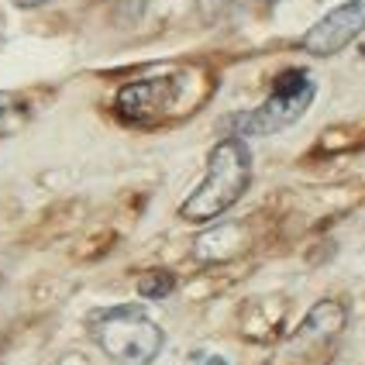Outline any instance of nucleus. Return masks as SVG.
Masks as SVG:
<instances>
[{
  "label": "nucleus",
  "mask_w": 365,
  "mask_h": 365,
  "mask_svg": "<svg viewBox=\"0 0 365 365\" xmlns=\"http://www.w3.org/2000/svg\"><path fill=\"white\" fill-rule=\"evenodd\" d=\"M348 327V307L341 300H321L304 324L297 327L283 345L276 348V355L269 365H327L338 351V341Z\"/></svg>",
  "instance_id": "nucleus-5"
},
{
  "label": "nucleus",
  "mask_w": 365,
  "mask_h": 365,
  "mask_svg": "<svg viewBox=\"0 0 365 365\" xmlns=\"http://www.w3.org/2000/svg\"><path fill=\"white\" fill-rule=\"evenodd\" d=\"M314 93H317V86H314V80L307 76L304 69H286L272 83L269 101L262 107H255V110L235 114L227 121V128H231L235 138L276 135V131H283V128H289V124H297L304 118L307 110H310V103H314Z\"/></svg>",
  "instance_id": "nucleus-4"
},
{
  "label": "nucleus",
  "mask_w": 365,
  "mask_h": 365,
  "mask_svg": "<svg viewBox=\"0 0 365 365\" xmlns=\"http://www.w3.org/2000/svg\"><path fill=\"white\" fill-rule=\"evenodd\" d=\"M362 31H365V0H348L341 7L327 11L324 18L304 35L300 45L310 56L327 59V56H338L345 45H351Z\"/></svg>",
  "instance_id": "nucleus-6"
},
{
  "label": "nucleus",
  "mask_w": 365,
  "mask_h": 365,
  "mask_svg": "<svg viewBox=\"0 0 365 365\" xmlns=\"http://www.w3.org/2000/svg\"><path fill=\"white\" fill-rule=\"evenodd\" d=\"M0 279H4V265H0Z\"/></svg>",
  "instance_id": "nucleus-14"
},
{
  "label": "nucleus",
  "mask_w": 365,
  "mask_h": 365,
  "mask_svg": "<svg viewBox=\"0 0 365 365\" xmlns=\"http://www.w3.org/2000/svg\"><path fill=\"white\" fill-rule=\"evenodd\" d=\"M248 182H252V152H248L245 138L231 135V138L214 145L200 186L186 197L180 214L193 224L214 221V217H221L224 210H231L242 200Z\"/></svg>",
  "instance_id": "nucleus-2"
},
{
  "label": "nucleus",
  "mask_w": 365,
  "mask_h": 365,
  "mask_svg": "<svg viewBox=\"0 0 365 365\" xmlns=\"http://www.w3.org/2000/svg\"><path fill=\"white\" fill-rule=\"evenodd\" d=\"M90 331H93V341L101 345L103 355L114 359L118 365H152L165 345L163 327L142 307L131 304L93 314Z\"/></svg>",
  "instance_id": "nucleus-3"
},
{
  "label": "nucleus",
  "mask_w": 365,
  "mask_h": 365,
  "mask_svg": "<svg viewBox=\"0 0 365 365\" xmlns=\"http://www.w3.org/2000/svg\"><path fill=\"white\" fill-rule=\"evenodd\" d=\"M203 97H207V76L200 69H176L121 86L114 97V110L128 124H159L197 110Z\"/></svg>",
  "instance_id": "nucleus-1"
},
{
  "label": "nucleus",
  "mask_w": 365,
  "mask_h": 365,
  "mask_svg": "<svg viewBox=\"0 0 365 365\" xmlns=\"http://www.w3.org/2000/svg\"><path fill=\"white\" fill-rule=\"evenodd\" d=\"M197 365H227L224 359H217V355H207V359H200Z\"/></svg>",
  "instance_id": "nucleus-13"
},
{
  "label": "nucleus",
  "mask_w": 365,
  "mask_h": 365,
  "mask_svg": "<svg viewBox=\"0 0 365 365\" xmlns=\"http://www.w3.org/2000/svg\"><path fill=\"white\" fill-rule=\"evenodd\" d=\"M18 7H41V4H52V0H14Z\"/></svg>",
  "instance_id": "nucleus-12"
},
{
  "label": "nucleus",
  "mask_w": 365,
  "mask_h": 365,
  "mask_svg": "<svg viewBox=\"0 0 365 365\" xmlns=\"http://www.w3.org/2000/svg\"><path fill=\"white\" fill-rule=\"evenodd\" d=\"M21 121H24V107H21V101L11 97V93H0V135L14 131Z\"/></svg>",
  "instance_id": "nucleus-10"
},
{
  "label": "nucleus",
  "mask_w": 365,
  "mask_h": 365,
  "mask_svg": "<svg viewBox=\"0 0 365 365\" xmlns=\"http://www.w3.org/2000/svg\"><path fill=\"white\" fill-rule=\"evenodd\" d=\"M118 11H124V14H131V18H138L145 11V0H110Z\"/></svg>",
  "instance_id": "nucleus-11"
},
{
  "label": "nucleus",
  "mask_w": 365,
  "mask_h": 365,
  "mask_svg": "<svg viewBox=\"0 0 365 365\" xmlns=\"http://www.w3.org/2000/svg\"><path fill=\"white\" fill-rule=\"evenodd\" d=\"M173 289H176V276L169 269H152V272H145L138 279V293L145 300H165Z\"/></svg>",
  "instance_id": "nucleus-9"
},
{
  "label": "nucleus",
  "mask_w": 365,
  "mask_h": 365,
  "mask_svg": "<svg viewBox=\"0 0 365 365\" xmlns=\"http://www.w3.org/2000/svg\"><path fill=\"white\" fill-rule=\"evenodd\" d=\"M283 324H286V300L262 297V300H252L245 307L242 334L248 341H272V338H279Z\"/></svg>",
  "instance_id": "nucleus-8"
},
{
  "label": "nucleus",
  "mask_w": 365,
  "mask_h": 365,
  "mask_svg": "<svg viewBox=\"0 0 365 365\" xmlns=\"http://www.w3.org/2000/svg\"><path fill=\"white\" fill-rule=\"evenodd\" d=\"M252 245H255V231L245 221H231V224L207 227L197 238V245H193V255L200 262H227V259L245 255Z\"/></svg>",
  "instance_id": "nucleus-7"
}]
</instances>
